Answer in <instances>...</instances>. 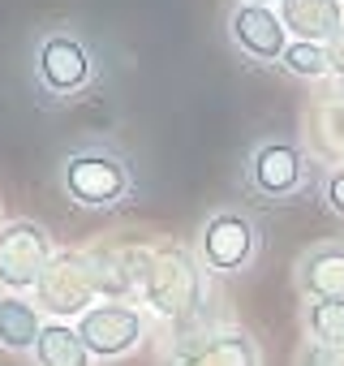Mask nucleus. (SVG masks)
Instances as JSON below:
<instances>
[{
	"instance_id": "f257e3e1",
	"label": "nucleus",
	"mask_w": 344,
	"mask_h": 366,
	"mask_svg": "<svg viewBox=\"0 0 344 366\" xmlns=\"http://www.w3.org/2000/svg\"><path fill=\"white\" fill-rule=\"evenodd\" d=\"M103 289V272L91 263V259H82V254H52V263L44 267V276H39V285H35V293H39V302H44V310H52L56 319H69V315H86L91 310V302H95V293Z\"/></svg>"
},
{
	"instance_id": "f03ea898",
	"label": "nucleus",
	"mask_w": 344,
	"mask_h": 366,
	"mask_svg": "<svg viewBox=\"0 0 344 366\" xmlns=\"http://www.w3.org/2000/svg\"><path fill=\"white\" fill-rule=\"evenodd\" d=\"M142 293H146V302H151L159 315H168V319L194 315L198 302H203V280H198L194 259H190L186 250L159 254V259L146 267V276H142Z\"/></svg>"
},
{
	"instance_id": "7ed1b4c3",
	"label": "nucleus",
	"mask_w": 344,
	"mask_h": 366,
	"mask_svg": "<svg viewBox=\"0 0 344 366\" xmlns=\"http://www.w3.org/2000/svg\"><path fill=\"white\" fill-rule=\"evenodd\" d=\"M52 263V242L39 224L14 220L0 229V285L5 289H35L44 267Z\"/></svg>"
},
{
	"instance_id": "20e7f679",
	"label": "nucleus",
	"mask_w": 344,
	"mask_h": 366,
	"mask_svg": "<svg viewBox=\"0 0 344 366\" xmlns=\"http://www.w3.org/2000/svg\"><path fill=\"white\" fill-rule=\"evenodd\" d=\"M65 190L82 207H112L129 190V172L108 151H82V155H69L65 164Z\"/></svg>"
},
{
	"instance_id": "39448f33",
	"label": "nucleus",
	"mask_w": 344,
	"mask_h": 366,
	"mask_svg": "<svg viewBox=\"0 0 344 366\" xmlns=\"http://www.w3.org/2000/svg\"><path fill=\"white\" fill-rule=\"evenodd\" d=\"M142 332H146V323L129 306H91L78 319V336L86 340L91 357H121L142 340Z\"/></svg>"
},
{
	"instance_id": "423d86ee",
	"label": "nucleus",
	"mask_w": 344,
	"mask_h": 366,
	"mask_svg": "<svg viewBox=\"0 0 344 366\" xmlns=\"http://www.w3.org/2000/svg\"><path fill=\"white\" fill-rule=\"evenodd\" d=\"M228 35L254 61H284L288 52V26L267 5H237L228 14Z\"/></svg>"
},
{
	"instance_id": "0eeeda50",
	"label": "nucleus",
	"mask_w": 344,
	"mask_h": 366,
	"mask_svg": "<svg viewBox=\"0 0 344 366\" xmlns=\"http://www.w3.org/2000/svg\"><path fill=\"white\" fill-rule=\"evenodd\" d=\"M254 254V224L237 212H220L203 229V263L211 272H237Z\"/></svg>"
},
{
	"instance_id": "6e6552de",
	"label": "nucleus",
	"mask_w": 344,
	"mask_h": 366,
	"mask_svg": "<svg viewBox=\"0 0 344 366\" xmlns=\"http://www.w3.org/2000/svg\"><path fill=\"white\" fill-rule=\"evenodd\" d=\"M168 366H258V345L250 340V332L224 327V332L186 340L168 357Z\"/></svg>"
},
{
	"instance_id": "1a4fd4ad",
	"label": "nucleus",
	"mask_w": 344,
	"mask_h": 366,
	"mask_svg": "<svg viewBox=\"0 0 344 366\" xmlns=\"http://www.w3.org/2000/svg\"><path fill=\"white\" fill-rule=\"evenodd\" d=\"M39 78H44V86L56 91V95L78 91V86L91 78V56H86V48H82L78 39H69V35L44 39V48H39Z\"/></svg>"
},
{
	"instance_id": "9d476101",
	"label": "nucleus",
	"mask_w": 344,
	"mask_h": 366,
	"mask_svg": "<svg viewBox=\"0 0 344 366\" xmlns=\"http://www.w3.org/2000/svg\"><path fill=\"white\" fill-rule=\"evenodd\" d=\"M280 22L305 44H331L344 31L340 0H280Z\"/></svg>"
},
{
	"instance_id": "9b49d317",
	"label": "nucleus",
	"mask_w": 344,
	"mask_h": 366,
	"mask_svg": "<svg viewBox=\"0 0 344 366\" xmlns=\"http://www.w3.org/2000/svg\"><path fill=\"white\" fill-rule=\"evenodd\" d=\"M301 177H305V164H301V151L288 147V142H267L254 151V186L263 194H293L301 186Z\"/></svg>"
},
{
	"instance_id": "f8f14e48",
	"label": "nucleus",
	"mask_w": 344,
	"mask_h": 366,
	"mask_svg": "<svg viewBox=\"0 0 344 366\" xmlns=\"http://www.w3.org/2000/svg\"><path fill=\"white\" fill-rule=\"evenodd\" d=\"M297 285L314 297H344V246H318L301 259Z\"/></svg>"
},
{
	"instance_id": "ddd939ff",
	"label": "nucleus",
	"mask_w": 344,
	"mask_h": 366,
	"mask_svg": "<svg viewBox=\"0 0 344 366\" xmlns=\"http://www.w3.org/2000/svg\"><path fill=\"white\" fill-rule=\"evenodd\" d=\"M35 362L39 366H91V349L78 336V327L69 323H44V336L35 345Z\"/></svg>"
},
{
	"instance_id": "4468645a",
	"label": "nucleus",
	"mask_w": 344,
	"mask_h": 366,
	"mask_svg": "<svg viewBox=\"0 0 344 366\" xmlns=\"http://www.w3.org/2000/svg\"><path fill=\"white\" fill-rule=\"evenodd\" d=\"M44 336V323H39V310L22 297H0V345L5 349H35Z\"/></svg>"
},
{
	"instance_id": "2eb2a0df",
	"label": "nucleus",
	"mask_w": 344,
	"mask_h": 366,
	"mask_svg": "<svg viewBox=\"0 0 344 366\" xmlns=\"http://www.w3.org/2000/svg\"><path fill=\"white\" fill-rule=\"evenodd\" d=\"M305 327L314 332L318 345H331L344 336V297H314L305 310Z\"/></svg>"
},
{
	"instance_id": "dca6fc26",
	"label": "nucleus",
	"mask_w": 344,
	"mask_h": 366,
	"mask_svg": "<svg viewBox=\"0 0 344 366\" xmlns=\"http://www.w3.org/2000/svg\"><path fill=\"white\" fill-rule=\"evenodd\" d=\"M280 65H284L293 78H323V74L331 69V61H327V44H305V39H293Z\"/></svg>"
},
{
	"instance_id": "f3484780",
	"label": "nucleus",
	"mask_w": 344,
	"mask_h": 366,
	"mask_svg": "<svg viewBox=\"0 0 344 366\" xmlns=\"http://www.w3.org/2000/svg\"><path fill=\"white\" fill-rule=\"evenodd\" d=\"M301 366H344V336L331 345H314L301 353Z\"/></svg>"
},
{
	"instance_id": "a211bd4d",
	"label": "nucleus",
	"mask_w": 344,
	"mask_h": 366,
	"mask_svg": "<svg viewBox=\"0 0 344 366\" xmlns=\"http://www.w3.org/2000/svg\"><path fill=\"white\" fill-rule=\"evenodd\" d=\"M327 207H331L335 216H344V168L327 177Z\"/></svg>"
},
{
	"instance_id": "6ab92c4d",
	"label": "nucleus",
	"mask_w": 344,
	"mask_h": 366,
	"mask_svg": "<svg viewBox=\"0 0 344 366\" xmlns=\"http://www.w3.org/2000/svg\"><path fill=\"white\" fill-rule=\"evenodd\" d=\"M327 61H331V69H335V74L344 78V31H340V35H335V39L327 44Z\"/></svg>"
},
{
	"instance_id": "aec40b11",
	"label": "nucleus",
	"mask_w": 344,
	"mask_h": 366,
	"mask_svg": "<svg viewBox=\"0 0 344 366\" xmlns=\"http://www.w3.org/2000/svg\"><path fill=\"white\" fill-rule=\"evenodd\" d=\"M246 5H267L271 9V5H280V0H246Z\"/></svg>"
}]
</instances>
